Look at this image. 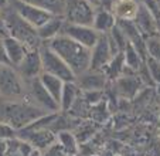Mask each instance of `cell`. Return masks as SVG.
I'll return each mask as SVG.
<instances>
[{
	"mask_svg": "<svg viewBox=\"0 0 160 156\" xmlns=\"http://www.w3.org/2000/svg\"><path fill=\"white\" fill-rule=\"evenodd\" d=\"M47 44L65 61V64L72 70L77 78L91 68V50L74 41L65 34H60Z\"/></svg>",
	"mask_w": 160,
	"mask_h": 156,
	"instance_id": "6da1fadb",
	"label": "cell"
},
{
	"mask_svg": "<svg viewBox=\"0 0 160 156\" xmlns=\"http://www.w3.org/2000/svg\"><path fill=\"white\" fill-rule=\"evenodd\" d=\"M44 115H48V112L34 105L27 98L14 102H2L0 107V121L12 125L17 132L26 129Z\"/></svg>",
	"mask_w": 160,
	"mask_h": 156,
	"instance_id": "7a4b0ae2",
	"label": "cell"
},
{
	"mask_svg": "<svg viewBox=\"0 0 160 156\" xmlns=\"http://www.w3.org/2000/svg\"><path fill=\"white\" fill-rule=\"evenodd\" d=\"M3 17L7 31H9V37H13V39L18 40L20 43H23L28 50H40V47L42 45V41L40 39L38 30L36 27H33L24 18H21L10 7L3 10Z\"/></svg>",
	"mask_w": 160,
	"mask_h": 156,
	"instance_id": "3957f363",
	"label": "cell"
},
{
	"mask_svg": "<svg viewBox=\"0 0 160 156\" xmlns=\"http://www.w3.org/2000/svg\"><path fill=\"white\" fill-rule=\"evenodd\" d=\"M27 95L26 81L17 68L7 63H0V98L3 102L21 101Z\"/></svg>",
	"mask_w": 160,
	"mask_h": 156,
	"instance_id": "277c9868",
	"label": "cell"
},
{
	"mask_svg": "<svg viewBox=\"0 0 160 156\" xmlns=\"http://www.w3.org/2000/svg\"><path fill=\"white\" fill-rule=\"evenodd\" d=\"M40 54H41V63H42V72L62 80L64 82H74L77 81V75L72 72V70L65 64V61L50 48L47 43H42L40 47Z\"/></svg>",
	"mask_w": 160,
	"mask_h": 156,
	"instance_id": "5b68a950",
	"label": "cell"
},
{
	"mask_svg": "<svg viewBox=\"0 0 160 156\" xmlns=\"http://www.w3.org/2000/svg\"><path fill=\"white\" fill-rule=\"evenodd\" d=\"M98 6L91 3L89 0H65V10L64 17L70 24L78 26H94L95 14Z\"/></svg>",
	"mask_w": 160,
	"mask_h": 156,
	"instance_id": "8992f818",
	"label": "cell"
},
{
	"mask_svg": "<svg viewBox=\"0 0 160 156\" xmlns=\"http://www.w3.org/2000/svg\"><path fill=\"white\" fill-rule=\"evenodd\" d=\"M26 87H27V95H26V98L30 102H33L34 105L44 109L48 114H54V112L61 111L58 102L50 95V92L41 84L40 77L36 78V80H31V81H26Z\"/></svg>",
	"mask_w": 160,
	"mask_h": 156,
	"instance_id": "52a82bcc",
	"label": "cell"
},
{
	"mask_svg": "<svg viewBox=\"0 0 160 156\" xmlns=\"http://www.w3.org/2000/svg\"><path fill=\"white\" fill-rule=\"evenodd\" d=\"M118 54L119 53L112 45L109 36L108 34H102L99 41L97 43V45L91 50V68L89 70L103 71L108 67V64L113 60V57Z\"/></svg>",
	"mask_w": 160,
	"mask_h": 156,
	"instance_id": "ba28073f",
	"label": "cell"
},
{
	"mask_svg": "<svg viewBox=\"0 0 160 156\" xmlns=\"http://www.w3.org/2000/svg\"><path fill=\"white\" fill-rule=\"evenodd\" d=\"M10 9H13L21 18H24L27 23H30L33 27H36L38 30L42 24H45L52 16L50 12H45L42 9H38L36 6L27 4L21 0H10Z\"/></svg>",
	"mask_w": 160,
	"mask_h": 156,
	"instance_id": "9c48e42d",
	"label": "cell"
},
{
	"mask_svg": "<svg viewBox=\"0 0 160 156\" xmlns=\"http://www.w3.org/2000/svg\"><path fill=\"white\" fill-rule=\"evenodd\" d=\"M17 136L24 139L26 142L31 145L34 149H38L41 152L51 148L57 142V133L51 129H37V128H26L17 132Z\"/></svg>",
	"mask_w": 160,
	"mask_h": 156,
	"instance_id": "30bf717a",
	"label": "cell"
},
{
	"mask_svg": "<svg viewBox=\"0 0 160 156\" xmlns=\"http://www.w3.org/2000/svg\"><path fill=\"white\" fill-rule=\"evenodd\" d=\"M61 34H65L68 36L70 39H72L74 41L79 43L82 44L84 47L92 48L97 45V43L99 41L101 36L102 34L99 31H97L94 27H89V26H78V24H70V23H65L64 26V30Z\"/></svg>",
	"mask_w": 160,
	"mask_h": 156,
	"instance_id": "8fae6325",
	"label": "cell"
},
{
	"mask_svg": "<svg viewBox=\"0 0 160 156\" xmlns=\"http://www.w3.org/2000/svg\"><path fill=\"white\" fill-rule=\"evenodd\" d=\"M18 74L24 81H31L36 80L42 74V63H41V54L40 50H30L23 63L17 67Z\"/></svg>",
	"mask_w": 160,
	"mask_h": 156,
	"instance_id": "7c38bea8",
	"label": "cell"
},
{
	"mask_svg": "<svg viewBox=\"0 0 160 156\" xmlns=\"http://www.w3.org/2000/svg\"><path fill=\"white\" fill-rule=\"evenodd\" d=\"M133 23H135L136 27L139 29V31L146 40L157 36V18L142 3H140L139 12H138V16L133 20Z\"/></svg>",
	"mask_w": 160,
	"mask_h": 156,
	"instance_id": "4fadbf2b",
	"label": "cell"
},
{
	"mask_svg": "<svg viewBox=\"0 0 160 156\" xmlns=\"http://www.w3.org/2000/svg\"><path fill=\"white\" fill-rule=\"evenodd\" d=\"M108 77L103 71H95V70H88L82 75L77 78V84L79 90H84L87 92L89 91H101L105 87Z\"/></svg>",
	"mask_w": 160,
	"mask_h": 156,
	"instance_id": "5bb4252c",
	"label": "cell"
},
{
	"mask_svg": "<svg viewBox=\"0 0 160 156\" xmlns=\"http://www.w3.org/2000/svg\"><path fill=\"white\" fill-rule=\"evenodd\" d=\"M3 45H4V51H6L7 61H9L10 65L16 67V68L23 63V60L30 51L23 43H20L18 40L13 39V37L3 39Z\"/></svg>",
	"mask_w": 160,
	"mask_h": 156,
	"instance_id": "9a60e30c",
	"label": "cell"
},
{
	"mask_svg": "<svg viewBox=\"0 0 160 156\" xmlns=\"http://www.w3.org/2000/svg\"><path fill=\"white\" fill-rule=\"evenodd\" d=\"M65 17L64 16H52L45 24L38 29V36L42 43H48L57 36H60L65 26Z\"/></svg>",
	"mask_w": 160,
	"mask_h": 156,
	"instance_id": "2e32d148",
	"label": "cell"
},
{
	"mask_svg": "<svg viewBox=\"0 0 160 156\" xmlns=\"http://www.w3.org/2000/svg\"><path fill=\"white\" fill-rule=\"evenodd\" d=\"M140 3L138 0H118L113 7V14L118 21H133L138 16Z\"/></svg>",
	"mask_w": 160,
	"mask_h": 156,
	"instance_id": "e0dca14e",
	"label": "cell"
},
{
	"mask_svg": "<svg viewBox=\"0 0 160 156\" xmlns=\"http://www.w3.org/2000/svg\"><path fill=\"white\" fill-rule=\"evenodd\" d=\"M116 24H118V18L115 17L113 12L102 9V7H98L97 14H95V20H94V26H92L95 30L99 31L101 34H108L116 27Z\"/></svg>",
	"mask_w": 160,
	"mask_h": 156,
	"instance_id": "ac0fdd59",
	"label": "cell"
},
{
	"mask_svg": "<svg viewBox=\"0 0 160 156\" xmlns=\"http://www.w3.org/2000/svg\"><path fill=\"white\" fill-rule=\"evenodd\" d=\"M40 81L44 85L45 90L50 92V95H51L52 98L58 102V105H60L61 95H62V90H64V84H65V82H64L62 80H60V78L54 77V75H50V74H45V72H42V74L40 75Z\"/></svg>",
	"mask_w": 160,
	"mask_h": 156,
	"instance_id": "d6986e66",
	"label": "cell"
},
{
	"mask_svg": "<svg viewBox=\"0 0 160 156\" xmlns=\"http://www.w3.org/2000/svg\"><path fill=\"white\" fill-rule=\"evenodd\" d=\"M21 2L50 12L55 16H64V10H65V0H21Z\"/></svg>",
	"mask_w": 160,
	"mask_h": 156,
	"instance_id": "ffe728a7",
	"label": "cell"
},
{
	"mask_svg": "<svg viewBox=\"0 0 160 156\" xmlns=\"http://www.w3.org/2000/svg\"><path fill=\"white\" fill-rule=\"evenodd\" d=\"M78 92H79V87L77 84V81L64 84L62 95H61V102H60L61 111H70L72 108L77 98H78Z\"/></svg>",
	"mask_w": 160,
	"mask_h": 156,
	"instance_id": "44dd1931",
	"label": "cell"
},
{
	"mask_svg": "<svg viewBox=\"0 0 160 156\" xmlns=\"http://www.w3.org/2000/svg\"><path fill=\"white\" fill-rule=\"evenodd\" d=\"M123 58H125V65L130 71H139L142 68V65L146 64V60L139 54V51L136 50L130 43H128V45L123 50Z\"/></svg>",
	"mask_w": 160,
	"mask_h": 156,
	"instance_id": "7402d4cb",
	"label": "cell"
},
{
	"mask_svg": "<svg viewBox=\"0 0 160 156\" xmlns=\"http://www.w3.org/2000/svg\"><path fill=\"white\" fill-rule=\"evenodd\" d=\"M7 156H30L31 152L34 150V148L31 146L28 142H26L24 139L16 138L9 139L7 141Z\"/></svg>",
	"mask_w": 160,
	"mask_h": 156,
	"instance_id": "603a6c76",
	"label": "cell"
},
{
	"mask_svg": "<svg viewBox=\"0 0 160 156\" xmlns=\"http://www.w3.org/2000/svg\"><path fill=\"white\" fill-rule=\"evenodd\" d=\"M126 70L125 65V58H123V53H119L118 55L113 57V60L108 64L103 72L109 80H119V78L123 75V71Z\"/></svg>",
	"mask_w": 160,
	"mask_h": 156,
	"instance_id": "cb8c5ba5",
	"label": "cell"
},
{
	"mask_svg": "<svg viewBox=\"0 0 160 156\" xmlns=\"http://www.w3.org/2000/svg\"><path fill=\"white\" fill-rule=\"evenodd\" d=\"M57 142L62 146L65 153L68 156H74L78 152V142H77L75 136L68 131H60L57 133Z\"/></svg>",
	"mask_w": 160,
	"mask_h": 156,
	"instance_id": "d4e9b609",
	"label": "cell"
},
{
	"mask_svg": "<svg viewBox=\"0 0 160 156\" xmlns=\"http://www.w3.org/2000/svg\"><path fill=\"white\" fill-rule=\"evenodd\" d=\"M139 85H140V80L135 78V75H122L118 80L119 91L125 96H133L139 90Z\"/></svg>",
	"mask_w": 160,
	"mask_h": 156,
	"instance_id": "484cf974",
	"label": "cell"
},
{
	"mask_svg": "<svg viewBox=\"0 0 160 156\" xmlns=\"http://www.w3.org/2000/svg\"><path fill=\"white\" fill-rule=\"evenodd\" d=\"M146 50H148V57L160 61V37L154 36L146 40Z\"/></svg>",
	"mask_w": 160,
	"mask_h": 156,
	"instance_id": "4316f807",
	"label": "cell"
},
{
	"mask_svg": "<svg viewBox=\"0 0 160 156\" xmlns=\"http://www.w3.org/2000/svg\"><path fill=\"white\" fill-rule=\"evenodd\" d=\"M146 68H148L149 75L153 80V82L160 84V61L148 57V60H146Z\"/></svg>",
	"mask_w": 160,
	"mask_h": 156,
	"instance_id": "83f0119b",
	"label": "cell"
},
{
	"mask_svg": "<svg viewBox=\"0 0 160 156\" xmlns=\"http://www.w3.org/2000/svg\"><path fill=\"white\" fill-rule=\"evenodd\" d=\"M17 136V131L4 121H0V141H9Z\"/></svg>",
	"mask_w": 160,
	"mask_h": 156,
	"instance_id": "f1b7e54d",
	"label": "cell"
},
{
	"mask_svg": "<svg viewBox=\"0 0 160 156\" xmlns=\"http://www.w3.org/2000/svg\"><path fill=\"white\" fill-rule=\"evenodd\" d=\"M140 3L145 7H148L149 12L159 20L160 18V0H142Z\"/></svg>",
	"mask_w": 160,
	"mask_h": 156,
	"instance_id": "f546056e",
	"label": "cell"
},
{
	"mask_svg": "<svg viewBox=\"0 0 160 156\" xmlns=\"http://www.w3.org/2000/svg\"><path fill=\"white\" fill-rule=\"evenodd\" d=\"M6 37H9V31H7L6 23H4L3 12L0 10V39H6Z\"/></svg>",
	"mask_w": 160,
	"mask_h": 156,
	"instance_id": "4dcf8cb0",
	"label": "cell"
},
{
	"mask_svg": "<svg viewBox=\"0 0 160 156\" xmlns=\"http://www.w3.org/2000/svg\"><path fill=\"white\" fill-rule=\"evenodd\" d=\"M116 2L118 0H98V4L99 6L98 7H102V9H106V10H113V7H115Z\"/></svg>",
	"mask_w": 160,
	"mask_h": 156,
	"instance_id": "1f68e13d",
	"label": "cell"
},
{
	"mask_svg": "<svg viewBox=\"0 0 160 156\" xmlns=\"http://www.w3.org/2000/svg\"><path fill=\"white\" fill-rule=\"evenodd\" d=\"M0 63H7V57H6V51H4V45H3V39H0Z\"/></svg>",
	"mask_w": 160,
	"mask_h": 156,
	"instance_id": "d6a6232c",
	"label": "cell"
},
{
	"mask_svg": "<svg viewBox=\"0 0 160 156\" xmlns=\"http://www.w3.org/2000/svg\"><path fill=\"white\" fill-rule=\"evenodd\" d=\"M7 141H0V156H7Z\"/></svg>",
	"mask_w": 160,
	"mask_h": 156,
	"instance_id": "836d02e7",
	"label": "cell"
},
{
	"mask_svg": "<svg viewBox=\"0 0 160 156\" xmlns=\"http://www.w3.org/2000/svg\"><path fill=\"white\" fill-rule=\"evenodd\" d=\"M10 6V0H0V10L3 12Z\"/></svg>",
	"mask_w": 160,
	"mask_h": 156,
	"instance_id": "e575fe53",
	"label": "cell"
},
{
	"mask_svg": "<svg viewBox=\"0 0 160 156\" xmlns=\"http://www.w3.org/2000/svg\"><path fill=\"white\" fill-rule=\"evenodd\" d=\"M30 156H44V153H42L41 150H38V149H34L33 152H31Z\"/></svg>",
	"mask_w": 160,
	"mask_h": 156,
	"instance_id": "d590c367",
	"label": "cell"
},
{
	"mask_svg": "<svg viewBox=\"0 0 160 156\" xmlns=\"http://www.w3.org/2000/svg\"><path fill=\"white\" fill-rule=\"evenodd\" d=\"M157 36L160 37V18L157 20Z\"/></svg>",
	"mask_w": 160,
	"mask_h": 156,
	"instance_id": "8d00e7d4",
	"label": "cell"
},
{
	"mask_svg": "<svg viewBox=\"0 0 160 156\" xmlns=\"http://www.w3.org/2000/svg\"><path fill=\"white\" fill-rule=\"evenodd\" d=\"M89 2H91V3H94L95 6H99V4H98V0H89Z\"/></svg>",
	"mask_w": 160,
	"mask_h": 156,
	"instance_id": "74e56055",
	"label": "cell"
},
{
	"mask_svg": "<svg viewBox=\"0 0 160 156\" xmlns=\"http://www.w3.org/2000/svg\"><path fill=\"white\" fill-rule=\"evenodd\" d=\"M2 102H3V101H2V98H0V104H2Z\"/></svg>",
	"mask_w": 160,
	"mask_h": 156,
	"instance_id": "f35d334b",
	"label": "cell"
},
{
	"mask_svg": "<svg viewBox=\"0 0 160 156\" xmlns=\"http://www.w3.org/2000/svg\"><path fill=\"white\" fill-rule=\"evenodd\" d=\"M159 94H160V88H159Z\"/></svg>",
	"mask_w": 160,
	"mask_h": 156,
	"instance_id": "ab89813d",
	"label": "cell"
},
{
	"mask_svg": "<svg viewBox=\"0 0 160 156\" xmlns=\"http://www.w3.org/2000/svg\"><path fill=\"white\" fill-rule=\"evenodd\" d=\"M0 107H2V104H0Z\"/></svg>",
	"mask_w": 160,
	"mask_h": 156,
	"instance_id": "60d3db41",
	"label": "cell"
}]
</instances>
